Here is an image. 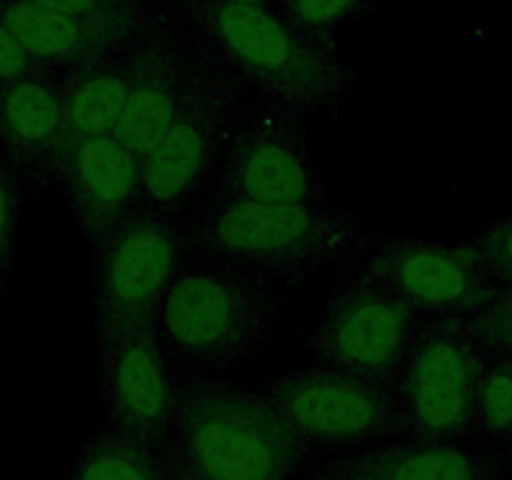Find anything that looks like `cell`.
Listing matches in <instances>:
<instances>
[{
  "mask_svg": "<svg viewBox=\"0 0 512 480\" xmlns=\"http://www.w3.org/2000/svg\"><path fill=\"white\" fill-rule=\"evenodd\" d=\"M188 245L208 263L233 265L283 283L358 258L373 233L358 215L328 203H255L215 198L185 230Z\"/></svg>",
  "mask_w": 512,
  "mask_h": 480,
  "instance_id": "6da1fadb",
  "label": "cell"
},
{
  "mask_svg": "<svg viewBox=\"0 0 512 480\" xmlns=\"http://www.w3.org/2000/svg\"><path fill=\"white\" fill-rule=\"evenodd\" d=\"M168 450L198 480H293L310 458L263 393L218 378L175 388Z\"/></svg>",
  "mask_w": 512,
  "mask_h": 480,
  "instance_id": "7a4b0ae2",
  "label": "cell"
},
{
  "mask_svg": "<svg viewBox=\"0 0 512 480\" xmlns=\"http://www.w3.org/2000/svg\"><path fill=\"white\" fill-rule=\"evenodd\" d=\"M273 283L223 263L183 268L158 308L163 348L190 368L223 370L253 355L278 323Z\"/></svg>",
  "mask_w": 512,
  "mask_h": 480,
  "instance_id": "3957f363",
  "label": "cell"
},
{
  "mask_svg": "<svg viewBox=\"0 0 512 480\" xmlns=\"http://www.w3.org/2000/svg\"><path fill=\"white\" fill-rule=\"evenodd\" d=\"M193 15L228 63L270 100L303 113L333 108L353 90V70L333 50L305 38L270 10L193 0Z\"/></svg>",
  "mask_w": 512,
  "mask_h": 480,
  "instance_id": "277c9868",
  "label": "cell"
},
{
  "mask_svg": "<svg viewBox=\"0 0 512 480\" xmlns=\"http://www.w3.org/2000/svg\"><path fill=\"white\" fill-rule=\"evenodd\" d=\"M235 100L233 80L213 58H188L178 113L143 158L145 208L175 218L198 195L223 160L235 125Z\"/></svg>",
  "mask_w": 512,
  "mask_h": 480,
  "instance_id": "5b68a950",
  "label": "cell"
},
{
  "mask_svg": "<svg viewBox=\"0 0 512 480\" xmlns=\"http://www.w3.org/2000/svg\"><path fill=\"white\" fill-rule=\"evenodd\" d=\"M185 248L188 235L175 218L143 203L93 248L98 348L158 318L165 290L183 270Z\"/></svg>",
  "mask_w": 512,
  "mask_h": 480,
  "instance_id": "8992f818",
  "label": "cell"
},
{
  "mask_svg": "<svg viewBox=\"0 0 512 480\" xmlns=\"http://www.w3.org/2000/svg\"><path fill=\"white\" fill-rule=\"evenodd\" d=\"M263 395L308 448L363 450L410 438L408 413L395 385L318 365L285 373Z\"/></svg>",
  "mask_w": 512,
  "mask_h": 480,
  "instance_id": "52a82bcc",
  "label": "cell"
},
{
  "mask_svg": "<svg viewBox=\"0 0 512 480\" xmlns=\"http://www.w3.org/2000/svg\"><path fill=\"white\" fill-rule=\"evenodd\" d=\"M423 313L360 273L330 293L310 333L320 365L398 388Z\"/></svg>",
  "mask_w": 512,
  "mask_h": 480,
  "instance_id": "ba28073f",
  "label": "cell"
},
{
  "mask_svg": "<svg viewBox=\"0 0 512 480\" xmlns=\"http://www.w3.org/2000/svg\"><path fill=\"white\" fill-rule=\"evenodd\" d=\"M218 198L323 203V183L298 110L265 98L235 118L220 160Z\"/></svg>",
  "mask_w": 512,
  "mask_h": 480,
  "instance_id": "9c48e42d",
  "label": "cell"
},
{
  "mask_svg": "<svg viewBox=\"0 0 512 480\" xmlns=\"http://www.w3.org/2000/svg\"><path fill=\"white\" fill-rule=\"evenodd\" d=\"M363 273L423 315L470 318L498 293L468 240L458 245L428 238L388 240L373 250Z\"/></svg>",
  "mask_w": 512,
  "mask_h": 480,
  "instance_id": "30bf717a",
  "label": "cell"
},
{
  "mask_svg": "<svg viewBox=\"0 0 512 480\" xmlns=\"http://www.w3.org/2000/svg\"><path fill=\"white\" fill-rule=\"evenodd\" d=\"M98 365L110 425L150 448L168 450L175 388L165 373L158 323L140 325L98 348Z\"/></svg>",
  "mask_w": 512,
  "mask_h": 480,
  "instance_id": "8fae6325",
  "label": "cell"
},
{
  "mask_svg": "<svg viewBox=\"0 0 512 480\" xmlns=\"http://www.w3.org/2000/svg\"><path fill=\"white\" fill-rule=\"evenodd\" d=\"M53 178L90 248H98L143 200V160L115 135L73 140Z\"/></svg>",
  "mask_w": 512,
  "mask_h": 480,
  "instance_id": "7c38bea8",
  "label": "cell"
},
{
  "mask_svg": "<svg viewBox=\"0 0 512 480\" xmlns=\"http://www.w3.org/2000/svg\"><path fill=\"white\" fill-rule=\"evenodd\" d=\"M188 58L165 25H148L128 55V100L115 138L140 160L160 143L178 113Z\"/></svg>",
  "mask_w": 512,
  "mask_h": 480,
  "instance_id": "4fadbf2b",
  "label": "cell"
},
{
  "mask_svg": "<svg viewBox=\"0 0 512 480\" xmlns=\"http://www.w3.org/2000/svg\"><path fill=\"white\" fill-rule=\"evenodd\" d=\"M500 460L490 450L430 440H388L323 465L308 480H500Z\"/></svg>",
  "mask_w": 512,
  "mask_h": 480,
  "instance_id": "5bb4252c",
  "label": "cell"
},
{
  "mask_svg": "<svg viewBox=\"0 0 512 480\" xmlns=\"http://www.w3.org/2000/svg\"><path fill=\"white\" fill-rule=\"evenodd\" d=\"M68 145L63 93L43 70L0 83V153L28 175H55Z\"/></svg>",
  "mask_w": 512,
  "mask_h": 480,
  "instance_id": "9a60e30c",
  "label": "cell"
},
{
  "mask_svg": "<svg viewBox=\"0 0 512 480\" xmlns=\"http://www.w3.org/2000/svg\"><path fill=\"white\" fill-rule=\"evenodd\" d=\"M0 15L40 68L63 65L73 73L85 65L113 58V53L125 45L113 35L100 33L70 15L45 8L33 0H0Z\"/></svg>",
  "mask_w": 512,
  "mask_h": 480,
  "instance_id": "2e32d148",
  "label": "cell"
},
{
  "mask_svg": "<svg viewBox=\"0 0 512 480\" xmlns=\"http://www.w3.org/2000/svg\"><path fill=\"white\" fill-rule=\"evenodd\" d=\"M485 350L460 315H433L423 320L398 388L473 390L485 373Z\"/></svg>",
  "mask_w": 512,
  "mask_h": 480,
  "instance_id": "e0dca14e",
  "label": "cell"
},
{
  "mask_svg": "<svg viewBox=\"0 0 512 480\" xmlns=\"http://www.w3.org/2000/svg\"><path fill=\"white\" fill-rule=\"evenodd\" d=\"M128 80V58L123 63L105 58L70 73L60 88L70 143L115 135L128 100Z\"/></svg>",
  "mask_w": 512,
  "mask_h": 480,
  "instance_id": "ac0fdd59",
  "label": "cell"
},
{
  "mask_svg": "<svg viewBox=\"0 0 512 480\" xmlns=\"http://www.w3.org/2000/svg\"><path fill=\"white\" fill-rule=\"evenodd\" d=\"M65 480H168V450L100 425L83 440Z\"/></svg>",
  "mask_w": 512,
  "mask_h": 480,
  "instance_id": "d6986e66",
  "label": "cell"
},
{
  "mask_svg": "<svg viewBox=\"0 0 512 480\" xmlns=\"http://www.w3.org/2000/svg\"><path fill=\"white\" fill-rule=\"evenodd\" d=\"M50 10L70 15L90 28L118 38L130 45L140 35L143 25V0H33Z\"/></svg>",
  "mask_w": 512,
  "mask_h": 480,
  "instance_id": "ffe728a7",
  "label": "cell"
},
{
  "mask_svg": "<svg viewBox=\"0 0 512 480\" xmlns=\"http://www.w3.org/2000/svg\"><path fill=\"white\" fill-rule=\"evenodd\" d=\"M478 428L508 445L512 438V358L495 355L478 383Z\"/></svg>",
  "mask_w": 512,
  "mask_h": 480,
  "instance_id": "44dd1931",
  "label": "cell"
},
{
  "mask_svg": "<svg viewBox=\"0 0 512 480\" xmlns=\"http://www.w3.org/2000/svg\"><path fill=\"white\" fill-rule=\"evenodd\" d=\"M25 178L28 173L0 153V298L8 295L13 280Z\"/></svg>",
  "mask_w": 512,
  "mask_h": 480,
  "instance_id": "7402d4cb",
  "label": "cell"
},
{
  "mask_svg": "<svg viewBox=\"0 0 512 480\" xmlns=\"http://www.w3.org/2000/svg\"><path fill=\"white\" fill-rule=\"evenodd\" d=\"M285 20L313 43L330 48V33L353 18L365 0H283Z\"/></svg>",
  "mask_w": 512,
  "mask_h": 480,
  "instance_id": "603a6c76",
  "label": "cell"
},
{
  "mask_svg": "<svg viewBox=\"0 0 512 480\" xmlns=\"http://www.w3.org/2000/svg\"><path fill=\"white\" fill-rule=\"evenodd\" d=\"M468 243L490 283L498 290L512 288V213L485 225Z\"/></svg>",
  "mask_w": 512,
  "mask_h": 480,
  "instance_id": "cb8c5ba5",
  "label": "cell"
},
{
  "mask_svg": "<svg viewBox=\"0 0 512 480\" xmlns=\"http://www.w3.org/2000/svg\"><path fill=\"white\" fill-rule=\"evenodd\" d=\"M465 323L480 348L512 358V288L498 290L495 298L483 310L465 318Z\"/></svg>",
  "mask_w": 512,
  "mask_h": 480,
  "instance_id": "d4e9b609",
  "label": "cell"
},
{
  "mask_svg": "<svg viewBox=\"0 0 512 480\" xmlns=\"http://www.w3.org/2000/svg\"><path fill=\"white\" fill-rule=\"evenodd\" d=\"M40 65L28 55V50L18 43L13 30L5 25L3 15H0V83L15 78H25V75L40 73Z\"/></svg>",
  "mask_w": 512,
  "mask_h": 480,
  "instance_id": "484cf974",
  "label": "cell"
},
{
  "mask_svg": "<svg viewBox=\"0 0 512 480\" xmlns=\"http://www.w3.org/2000/svg\"><path fill=\"white\" fill-rule=\"evenodd\" d=\"M168 480H198L173 453L168 450Z\"/></svg>",
  "mask_w": 512,
  "mask_h": 480,
  "instance_id": "4316f807",
  "label": "cell"
},
{
  "mask_svg": "<svg viewBox=\"0 0 512 480\" xmlns=\"http://www.w3.org/2000/svg\"><path fill=\"white\" fill-rule=\"evenodd\" d=\"M223 3H235V5H255V8H265L268 0H223Z\"/></svg>",
  "mask_w": 512,
  "mask_h": 480,
  "instance_id": "83f0119b",
  "label": "cell"
},
{
  "mask_svg": "<svg viewBox=\"0 0 512 480\" xmlns=\"http://www.w3.org/2000/svg\"><path fill=\"white\" fill-rule=\"evenodd\" d=\"M508 455H510V463H512V438L508 440Z\"/></svg>",
  "mask_w": 512,
  "mask_h": 480,
  "instance_id": "f1b7e54d",
  "label": "cell"
}]
</instances>
